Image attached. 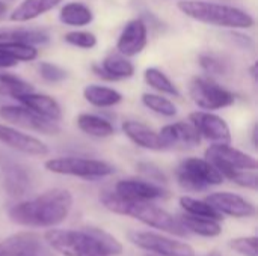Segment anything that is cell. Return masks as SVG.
I'll list each match as a JSON object with an SVG mask.
<instances>
[{
	"instance_id": "1",
	"label": "cell",
	"mask_w": 258,
	"mask_h": 256,
	"mask_svg": "<svg viewBox=\"0 0 258 256\" xmlns=\"http://www.w3.org/2000/svg\"><path fill=\"white\" fill-rule=\"evenodd\" d=\"M73 202V195L68 190L51 189L30 201L14 205L9 210V219L21 226L53 228L68 217Z\"/></svg>"
},
{
	"instance_id": "2",
	"label": "cell",
	"mask_w": 258,
	"mask_h": 256,
	"mask_svg": "<svg viewBox=\"0 0 258 256\" xmlns=\"http://www.w3.org/2000/svg\"><path fill=\"white\" fill-rule=\"evenodd\" d=\"M47 244L63 256H118L122 253L121 243L98 228L50 229L44 235Z\"/></svg>"
},
{
	"instance_id": "3",
	"label": "cell",
	"mask_w": 258,
	"mask_h": 256,
	"mask_svg": "<svg viewBox=\"0 0 258 256\" xmlns=\"http://www.w3.org/2000/svg\"><path fill=\"white\" fill-rule=\"evenodd\" d=\"M101 202L109 211L121 216H128L159 231H165L180 237L187 234V231L184 229V226L180 223L178 219H175L168 211L156 207L148 201H127L116 196L113 192H106L101 195Z\"/></svg>"
},
{
	"instance_id": "4",
	"label": "cell",
	"mask_w": 258,
	"mask_h": 256,
	"mask_svg": "<svg viewBox=\"0 0 258 256\" xmlns=\"http://www.w3.org/2000/svg\"><path fill=\"white\" fill-rule=\"evenodd\" d=\"M177 6L186 17L216 27L239 30L251 29L255 23L251 14L230 5H221L206 0H181Z\"/></svg>"
},
{
	"instance_id": "5",
	"label": "cell",
	"mask_w": 258,
	"mask_h": 256,
	"mask_svg": "<svg viewBox=\"0 0 258 256\" xmlns=\"http://www.w3.org/2000/svg\"><path fill=\"white\" fill-rule=\"evenodd\" d=\"M178 184L189 192H203L210 186H219L224 183L222 174L206 158L190 157L180 163L177 167Z\"/></svg>"
},
{
	"instance_id": "6",
	"label": "cell",
	"mask_w": 258,
	"mask_h": 256,
	"mask_svg": "<svg viewBox=\"0 0 258 256\" xmlns=\"http://www.w3.org/2000/svg\"><path fill=\"white\" fill-rule=\"evenodd\" d=\"M44 167L57 175L77 177L83 180H100L113 174V167L101 160L83 157H57L44 163Z\"/></svg>"
},
{
	"instance_id": "7",
	"label": "cell",
	"mask_w": 258,
	"mask_h": 256,
	"mask_svg": "<svg viewBox=\"0 0 258 256\" xmlns=\"http://www.w3.org/2000/svg\"><path fill=\"white\" fill-rule=\"evenodd\" d=\"M189 94L192 101L203 110L212 112L234 104L236 97L228 89L219 86L212 78L195 77L190 81Z\"/></svg>"
},
{
	"instance_id": "8",
	"label": "cell",
	"mask_w": 258,
	"mask_h": 256,
	"mask_svg": "<svg viewBox=\"0 0 258 256\" xmlns=\"http://www.w3.org/2000/svg\"><path fill=\"white\" fill-rule=\"evenodd\" d=\"M0 118L12 125L21 127L24 130L35 131L44 136H56L60 133V127L57 122L50 121L21 104L0 107Z\"/></svg>"
},
{
	"instance_id": "9",
	"label": "cell",
	"mask_w": 258,
	"mask_h": 256,
	"mask_svg": "<svg viewBox=\"0 0 258 256\" xmlns=\"http://www.w3.org/2000/svg\"><path fill=\"white\" fill-rule=\"evenodd\" d=\"M206 160H209L221 174L227 169L257 170V160L233 146L230 143H213L206 149Z\"/></svg>"
},
{
	"instance_id": "10",
	"label": "cell",
	"mask_w": 258,
	"mask_h": 256,
	"mask_svg": "<svg viewBox=\"0 0 258 256\" xmlns=\"http://www.w3.org/2000/svg\"><path fill=\"white\" fill-rule=\"evenodd\" d=\"M130 240L141 249L159 256H195L190 244L154 232H132Z\"/></svg>"
},
{
	"instance_id": "11",
	"label": "cell",
	"mask_w": 258,
	"mask_h": 256,
	"mask_svg": "<svg viewBox=\"0 0 258 256\" xmlns=\"http://www.w3.org/2000/svg\"><path fill=\"white\" fill-rule=\"evenodd\" d=\"M189 122L197 128L201 137L213 143H230L231 131L224 118L207 110H197L189 115Z\"/></svg>"
},
{
	"instance_id": "12",
	"label": "cell",
	"mask_w": 258,
	"mask_h": 256,
	"mask_svg": "<svg viewBox=\"0 0 258 256\" xmlns=\"http://www.w3.org/2000/svg\"><path fill=\"white\" fill-rule=\"evenodd\" d=\"M148 42V26L142 18L130 20L122 29L118 41L116 50L125 57H133L142 53Z\"/></svg>"
},
{
	"instance_id": "13",
	"label": "cell",
	"mask_w": 258,
	"mask_h": 256,
	"mask_svg": "<svg viewBox=\"0 0 258 256\" xmlns=\"http://www.w3.org/2000/svg\"><path fill=\"white\" fill-rule=\"evenodd\" d=\"M159 136L165 149L169 148L186 149V148H195L201 143V136L197 131V128L190 122H184V121L165 125L159 131Z\"/></svg>"
},
{
	"instance_id": "14",
	"label": "cell",
	"mask_w": 258,
	"mask_h": 256,
	"mask_svg": "<svg viewBox=\"0 0 258 256\" xmlns=\"http://www.w3.org/2000/svg\"><path fill=\"white\" fill-rule=\"evenodd\" d=\"M0 143H5L6 146L26 155L42 157L48 154V148L42 140L5 124H0Z\"/></svg>"
},
{
	"instance_id": "15",
	"label": "cell",
	"mask_w": 258,
	"mask_h": 256,
	"mask_svg": "<svg viewBox=\"0 0 258 256\" xmlns=\"http://www.w3.org/2000/svg\"><path fill=\"white\" fill-rule=\"evenodd\" d=\"M206 201L218 210L222 216H231V217H252L255 214V207L246 201L245 198L230 193V192H218L212 193L206 198Z\"/></svg>"
},
{
	"instance_id": "16",
	"label": "cell",
	"mask_w": 258,
	"mask_h": 256,
	"mask_svg": "<svg viewBox=\"0 0 258 256\" xmlns=\"http://www.w3.org/2000/svg\"><path fill=\"white\" fill-rule=\"evenodd\" d=\"M116 196L127 201H156L168 196V192L160 186L142 180H121L115 186Z\"/></svg>"
},
{
	"instance_id": "17",
	"label": "cell",
	"mask_w": 258,
	"mask_h": 256,
	"mask_svg": "<svg viewBox=\"0 0 258 256\" xmlns=\"http://www.w3.org/2000/svg\"><path fill=\"white\" fill-rule=\"evenodd\" d=\"M92 71L100 78L116 81L122 78H130L135 74V65L121 53H112L106 56L100 65H94Z\"/></svg>"
},
{
	"instance_id": "18",
	"label": "cell",
	"mask_w": 258,
	"mask_h": 256,
	"mask_svg": "<svg viewBox=\"0 0 258 256\" xmlns=\"http://www.w3.org/2000/svg\"><path fill=\"white\" fill-rule=\"evenodd\" d=\"M21 106L36 112L38 115L50 119V121H54V122H59L62 119V109L59 106V103L50 97V95H45V94H36V92H27V94H23L20 97L15 98Z\"/></svg>"
},
{
	"instance_id": "19",
	"label": "cell",
	"mask_w": 258,
	"mask_h": 256,
	"mask_svg": "<svg viewBox=\"0 0 258 256\" xmlns=\"http://www.w3.org/2000/svg\"><path fill=\"white\" fill-rule=\"evenodd\" d=\"M122 133L138 146L150 151H163V145L157 131L150 128L148 125L138 121H125L122 122Z\"/></svg>"
},
{
	"instance_id": "20",
	"label": "cell",
	"mask_w": 258,
	"mask_h": 256,
	"mask_svg": "<svg viewBox=\"0 0 258 256\" xmlns=\"http://www.w3.org/2000/svg\"><path fill=\"white\" fill-rule=\"evenodd\" d=\"M39 249V238L27 232H20L0 241V256H38Z\"/></svg>"
},
{
	"instance_id": "21",
	"label": "cell",
	"mask_w": 258,
	"mask_h": 256,
	"mask_svg": "<svg viewBox=\"0 0 258 256\" xmlns=\"http://www.w3.org/2000/svg\"><path fill=\"white\" fill-rule=\"evenodd\" d=\"M63 0H23L9 15L11 21L15 23H26L35 20L45 12L56 8Z\"/></svg>"
},
{
	"instance_id": "22",
	"label": "cell",
	"mask_w": 258,
	"mask_h": 256,
	"mask_svg": "<svg viewBox=\"0 0 258 256\" xmlns=\"http://www.w3.org/2000/svg\"><path fill=\"white\" fill-rule=\"evenodd\" d=\"M83 97L89 104L100 109L113 107L122 100V95L116 89L101 84H88L83 89Z\"/></svg>"
},
{
	"instance_id": "23",
	"label": "cell",
	"mask_w": 258,
	"mask_h": 256,
	"mask_svg": "<svg viewBox=\"0 0 258 256\" xmlns=\"http://www.w3.org/2000/svg\"><path fill=\"white\" fill-rule=\"evenodd\" d=\"M77 127L85 134H88L91 137H97V139H106L115 133L113 125L107 119H104L98 115H92V113L79 115L77 116Z\"/></svg>"
},
{
	"instance_id": "24",
	"label": "cell",
	"mask_w": 258,
	"mask_h": 256,
	"mask_svg": "<svg viewBox=\"0 0 258 256\" xmlns=\"http://www.w3.org/2000/svg\"><path fill=\"white\" fill-rule=\"evenodd\" d=\"M59 20L67 26L82 27V26H88L92 23L94 14L86 5L80 2H71L62 6L59 12Z\"/></svg>"
},
{
	"instance_id": "25",
	"label": "cell",
	"mask_w": 258,
	"mask_h": 256,
	"mask_svg": "<svg viewBox=\"0 0 258 256\" xmlns=\"http://www.w3.org/2000/svg\"><path fill=\"white\" fill-rule=\"evenodd\" d=\"M178 220L184 226L186 231H190V232H194L197 235H201V237L215 238L222 232V228H221L219 222L212 220V219L198 217V216H192V214H184Z\"/></svg>"
},
{
	"instance_id": "26",
	"label": "cell",
	"mask_w": 258,
	"mask_h": 256,
	"mask_svg": "<svg viewBox=\"0 0 258 256\" xmlns=\"http://www.w3.org/2000/svg\"><path fill=\"white\" fill-rule=\"evenodd\" d=\"M0 41H21L32 45L48 42V35L36 29H0Z\"/></svg>"
},
{
	"instance_id": "27",
	"label": "cell",
	"mask_w": 258,
	"mask_h": 256,
	"mask_svg": "<svg viewBox=\"0 0 258 256\" xmlns=\"http://www.w3.org/2000/svg\"><path fill=\"white\" fill-rule=\"evenodd\" d=\"M144 80L148 86H151L153 89H156L160 94H166L175 98H180V91L177 89V86L171 81V78L160 71L159 68H147L144 72Z\"/></svg>"
},
{
	"instance_id": "28",
	"label": "cell",
	"mask_w": 258,
	"mask_h": 256,
	"mask_svg": "<svg viewBox=\"0 0 258 256\" xmlns=\"http://www.w3.org/2000/svg\"><path fill=\"white\" fill-rule=\"evenodd\" d=\"M29 187V175L27 172L17 166L12 164L5 169V189L11 196H21Z\"/></svg>"
},
{
	"instance_id": "29",
	"label": "cell",
	"mask_w": 258,
	"mask_h": 256,
	"mask_svg": "<svg viewBox=\"0 0 258 256\" xmlns=\"http://www.w3.org/2000/svg\"><path fill=\"white\" fill-rule=\"evenodd\" d=\"M180 205L187 214L212 219L216 222L222 220V214L218 210H215L207 201H198V199H194L190 196H183V198H180Z\"/></svg>"
},
{
	"instance_id": "30",
	"label": "cell",
	"mask_w": 258,
	"mask_h": 256,
	"mask_svg": "<svg viewBox=\"0 0 258 256\" xmlns=\"http://www.w3.org/2000/svg\"><path fill=\"white\" fill-rule=\"evenodd\" d=\"M0 48L17 62H32L38 57L36 47L21 41H0Z\"/></svg>"
},
{
	"instance_id": "31",
	"label": "cell",
	"mask_w": 258,
	"mask_h": 256,
	"mask_svg": "<svg viewBox=\"0 0 258 256\" xmlns=\"http://www.w3.org/2000/svg\"><path fill=\"white\" fill-rule=\"evenodd\" d=\"M33 86L12 74H2L0 72V97H11L17 98L23 94L32 92Z\"/></svg>"
},
{
	"instance_id": "32",
	"label": "cell",
	"mask_w": 258,
	"mask_h": 256,
	"mask_svg": "<svg viewBox=\"0 0 258 256\" xmlns=\"http://www.w3.org/2000/svg\"><path fill=\"white\" fill-rule=\"evenodd\" d=\"M142 103L147 109L153 110L154 113L157 115H162V116H166V118H172L177 115V107L175 104L162 97V95H157V94H144L142 95Z\"/></svg>"
},
{
	"instance_id": "33",
	"label": "cell",
	"mask_w": 258,
	"mask_h": 256,
	"mask_svg": "<svg viewBox=\"0 0 258 256\" xmlns=\"http://www.w3.org/2000/svg\"><path fill=\"white\" fill-rule=\"evenodd\" d=\"M222 177L236 183L237 186L257 190V170H245V169H227L222 172Z\"/></svg>"
},
{
	"instance_id": "34",
	"label": "cell",
	"mask_w": 258,
	"mask_h": 256,
	"mask_svg": "<svg viewBox=\"0 0 258 256\" xmlns=\"http://www.w3.org/2000/svg\"><path fill=\"white\" fill-rule=\"evenodd\" d=\"M200 65L210 75H224L228 71V63L224 59H221L219 56L212 54V53L201 54L200 56Z\"/></svg>"
},
{
	"instance_id": "35",
	"label": "cell",
	"mask_w": 258,
	"mask_h": 256,
	"mask_svg": "<svg viewBox=\"0 0 258 256\" xmlns=\"http://www.w3.org/2000/svg\"><path fill=\"white\" fill-rule=\"evenodd\" d=\"M65 42H68L70 45H74L77 48H83V50H91L97 45V36L91 32H85V30H74V32H68L63 36Z\"/></svg>"
},
{
	"instance_id": "36",
	"label": "cell",
	"mask_w": 258,
	"mask_h": 256,
	"mask_svg": "<svg viewBox=\"0 0 258 256\" xmlns=\"http://www.w3.org/2000/svg\"><path fill=\"white\" fill-rule=\"evenodd\" d=\"M38 71H39V75L48 83H59L68 77V72L63 68L50 62H41L38 65Z\"/></svg>"
},
{
	"instance_id": "37",
	"label": "cell",
	"mask_w": 258,
	"mask_h": 256,
	"mask_svg": "<svg viewBox=\"0 0 258 256\" xmlns=\"http://www.w3.org/2000/svg\"><path fill=\"white\" fill-rule=\"evenodd\" d=\"M230 247L231 250L240 253L243 256H257V238L255 237H242V238H236L230 241Z\"/></svg>"
},
{
	"instance_id": "38",
	"label": "cell",
	"mask_w": 258,
	"mask_h": 256,
	"mask_svg": "<svg viewBox=\"0 0 258 256\" xmlns=\"http://www.w3.org/2000/svg\"><path fill=\"white\" fill-rule=\"evenodd\" d=\"M20 62H17L14 57H11L6 51H3L0 48V68H12L15 65H18Z\"/></svg>"
},
{
	"instance_id": "39",
	"label": "cell",
	"mask_w": 258,
	"mask_h": 256,
	"mask_svg": "<svg viewBox=\"0 0 258 256\" xmlns=\"http://www.w3.org/2000/svg\"><path fill=\"white\" fill-rule=\"evenodd\" d=\"M6 11H8V6H6V3H5V2H0V20L5 17Z\"/></svg>"
},
{
	"instance_id": "40",
	"label": "cell",
	"mask_w": 258,
	"mask_h": 256,
	"mask_svg": "<svg viewBox=\"0 0 258 256\" xmlns=\"http://www.w3.org/2000/svg\"><path fill=\"white\" fill-rule=\"evenodd\" d=\"M249 72H251V77L255 80V78H257V63H254V65L249 68Z\"/></svg>"
}]
</instances>
